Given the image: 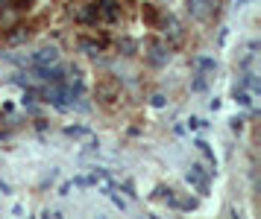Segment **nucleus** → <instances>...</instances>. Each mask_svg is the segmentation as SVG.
Segmentation results:
<instances>
[{"mask_svg": "<svg viewBox=\"0 0 261 219\" xmlns=\"http://www.w3.org/2000/svg\"><path fill=\"white\" fill-rule=\"evenodd\" d=\"M217 6H220V0H188L191 15L200 21H208L212 15H217Z\"/></svg>", "mask_w": 261, "mask_h": 219, "instance_id": "f257e3e1", "label": "nucleus"}, {"mask_svg": "<svg viewBox=\"0 0 261 219\" xmlns=\"http://www.w3.org/2000/svg\"><path fill=\"white\" fill-rule=\"evenodd\" d=\"M188 184H194L200 193H205V175H202V167H191V173H188Z\"/></svg>", "mask_w": 261, "mask_h": 219, "instance_id": "f03ea898", "label": "nucleus"}, {"mask_svg": "<svg viewBox=\"0 0 261 219\" xmlns=\"http://www.w3.org/2000/svg\"><path fill=\"white\" fill-rule=\"evenodd\" d=\"M141 15H144V21L150 23V26H159V23H162V12L155 9L153 3H144V12H141Z\"/></svg>", "mask_w": 261, "mask_h": 219, "instance_id": "7ed1b4c3", "label": "nucleus"}, {"mask_svg": "<svg viewBox=\"0 0 261 219\" xmlns=\"http://www.w3.org/2000/svg\"><path fill=\"white\" fill-rule=\"evenodd\" d=\"M56 58H59V53H56V50L50 47V50H41V53L36 56V65H53Z\"/></svg>", "mask_w": 261, "mask_h": 219, "instance_id": "20e7f679", "label": "nucleus"}, {"mask_svg": "<svg viewBox=\"0 0 261 219\" xmlns=\"http://www.w3.org/2000/svg\"><path fill=\"white\" fill-rule=\"evenodd\" d=\"M100 12L106 15L109 21H115V18H118V3H115V0H103V6H100Z\"/></svg>", "mask_w": 261, "mask_h": 219, "instance_id": "39448f33", "label": "nucleus"}, {"mask_svg": "<svg viewBox=\"0 0 261 219\" xmlns=\"http://www.w3.org/2000/svg\"><path fill=\"white\" fill-rule=\"evenodd\" d=\"M165 58H167L165 50H162V47H153V56H150V61H153V65H165Z\"/></svg>", "mask_w": 261, "mask_h": 219, "instance_id": "423d86ee", "label": "nucleus"}, {"mask_svg": "<svg viewBox=\"0 0 261 219\" xmlns=\"http://www.w3.org/2000/svg\"><path fill=\"white\" fill-rule=\"evenodd\" d=\"M197 68H202V70H214V61H212V58H197Z\"/></svg>", "mask_w": 261, "mask_h": 219, "instance_id": "0eeeda50", "label": "nucleus"}]
</instances>
